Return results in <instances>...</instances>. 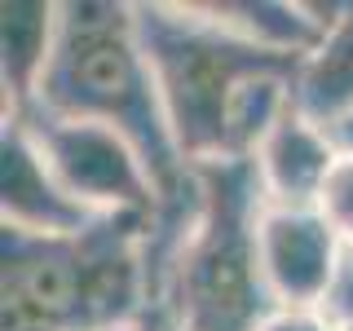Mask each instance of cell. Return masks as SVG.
Segmentation results:
<instances>
[{
  "label": "cell",
  "instance_id": "3",
  "mask_svg": "<svg viewBox=\"0 0 353 331\" xmlns=\"http://www.w3.org/2000/svg\"><path fill=\"white\" fill-rule=\"evenodd\" d=\"M31 110L93 119L124 132L146 154L168 203L190 190L194 168H185L163 119L159 88L132 22V0H62L58 49Z\"/></svg>",
  "mask_w": 353,
  "mask_h": 331
},
{
  "label": "cell",
  "instance_id": "6",
  "mask_svg": "<svg viewBox=\"0 0 353 331\" xmlns=\"http://www.w3.org/2000/svg\"><path fill=\"white\" fill-rule=\"evenodd\" d=\"M256 257L274 309H318L345 261V243L314 208L265 203L256 221Z\"/></svg>",
  "mask_w": 353,
  "mask_h": 331
},
{
  "label": "cell",
  "instance_id": "11",
  "mask_svg": "<svg viewBox=\"0 0 353 331\" xmlns=\"http://www.w3.org/2000/svg\"><path fill=\"white\" fill-rule=\"evenodd\" d=\"M314 212L327 221V230L345 248H353V154H336L323 190L314 199Z\"/></svg>",
  "mask_w": 353,
  "mask_h": 331
},
{
  "label": "cell",
  "instance_id": "13",
  "mask_svg": "<svg viewBox=\"0 0 353 331\" xmlns=\"http://www.w3.org/2000/svg\"><path fill=\"white\" fill-rule=\"evenodd\" d=\"M256 331H340V327H331L318 309H274Z\"/></svg>",
  "mask_w": 353,
  "mask_h": 331
},
{
  "label": "cell",
  "instance_id": "5",
  "mask_svg": "<svg viewBox=\"0 0 353 331\" xmlns=\"http://www.w3.org/2000/svg\"><path fill=\"white\" fill-rule=\"evenodd\" d=\"M0 124L27 128L36 150L44 154V163L53 168V177L93 217L159 221L168 199L154 181L146 154L132 146L124 132L93 124V119L49 115V110H31L22 119H0Z\"/></svg>",
  "mask_w": 353,
  "mask_h": 331
},
{
  "label": "cell",
  "instance_id": "12",
  "mask_svg": "<svg viewBox=\"0 0 353 331\" xmlns=\"http://www.w3.org/2000/svg\"><path fill=\"white\" fill-rule=\"evenodd\" d=\"M318 314H323L331 327L353 331V248H345V261H340V270H336V279H331Z\"/></svg>",
  "mask_w": 353,
  "mask_h": 331
},
{
  "label": "cell",
  "instance_id": "4",
  "mask_svg": "<svg viewBox=\"0 0 353 331\" xmlns=\"http://www.w3.org/2000/svg\"><path fill=\"white\" fill-rule=\"evenodd\" d=\"M132 22L185 168L225 159V115L248 75L301 66L221 31L194 0H132Z\"/></svg>",
  "mask_w": 353,
  "mask_h": 331
},
{
  "label": "cell",
  "instance_id": "2",
  "mask_svg": "<svg viewBox=\"0 0 353 331\" xmlns=\"http://www.w3.org/2000/svg\"><path fill=\"white\" fill-rule=\"evenodd\" d=\"M154 221L102 217L75 239L0 230V331H106L150 305L146 239Z\"/></svg>",
  "mask_w": 353,
  "mask_h": 331
},
{
  "label": "cell",
  "instance_id": "14",
  "mask_svg": "<svg viewBox=\"0 0 353 331\" xmlns=\"http://www.w3.org/2000/svg\"><path fill=\"white\" fill-rule=\"evenodd\" d=\"M327 137L340 154H353V110H345L336 124H327Z\"/></svg>",
  "mask_w": 353,
  "mask_h": 331
},
{
  "label": "cell",
  "instance_id": "15",
  "mask_svg": "<svg viewBox=\"0 0 353 331\" xmlns=\"http://www.w3.org/2000/svg\"><path fill=\"white\" fill-rule=\"evenodd\" d=\"M106 331H154V327H146V323H115V327H106Z\"/></svg>",
  "mask_w": 353,
  "mask_h": 331
},
{
  "label": "cell",
  "instance_id": "9",
  "mask_svg": "<svg viewBox=\"0 0 353 331\" xmlns=\"http://www.w3.org/2000/svg\"><path fill=\"white\" fill-rule=\"evenodd\" d=\"M62 0H5L0 5V97L5 119H22L40 97L58 49Z\"/></svg>",
  "mask_w": 353,
  "mask_h": 331
},
{
  "label": "cell",
  "instance_id": "10",
  "mask_svg": "<svg viewBox=\"0 0 353 331\" xmlns=\"http://www.w3.org/2000/svg\"><path fill=\"white\" fill-rule=\"evenodd\" d=\"M292 102L323 128L353 110V0H345L327 36L301 58L292 75Z\"/></svg>",
  "mask_w": 353,
  "mask_h": 331
},
{
  "label": "cell",
  "instance_id": "7",
  "mask_svg": "<svg viewBox=\"0 0 353 331\" xmlns=\"http://www.w3.org/2000/svg\"><path fill=\"white\" fill-rule=\"evenodd\" d=\"M97 221L102 217L75 203L71 190L53 177L27 128H0V230L31 239H75Z\"/></svg>",
  "mask_w": 353,
  "mask_h": 331
},
{
  "label": "cell",
  "instance_id": "8",
  "mask_svg": "<svg viewBox=\"0 0 353 331\" xmlns=\"http://www.w3.org/2000/svg\"><path fill=\"white\" fill-rule=\"evenodd\" d=\"M336 146H331L327 128L318 119H309L305 110H292L279 119V128L261 141V150L252 154V172L265 194V203L279 208H314L318 190H323L331 163H336Z\"/></svg>",
  "mask_w": 353,
  "mask_h": 331
},
{
  "label": "cell",
  "instance_id": "1",
  "mask_svg": "<svg viewBox=\"0 0 353 331\" xmlns=\"http://www.w3.org/2000/svg\"><path fill=\"white\" fill-rule=\"evenodd\" d=\"M261 208L252 163L194 168L190 190L163 203L150 225V305L141 323L154 331H256L274 314L256 257Z\"/></svg>",
  "mask_w": 353,
  "mask_h": 331
}]
</instances>
